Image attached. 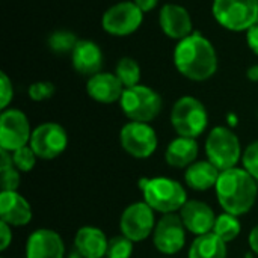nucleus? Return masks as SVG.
Returning a JSON list of instances; mask_svg holds the SVG:
<instances>
[{
	"instance_id": "1",
	"label": "nucleus",
	"mask_w": 258,
	"mask_h": 258,
	"mask_svg": "<svg viewBox=\"0 0 258 258\" xmlns=\"http://www.w3.org/2000/svg\"><path fill=\"white\" fill-rule=\"evenodd\" d=\"M174 63L181 76L194 82H204L218 71V53L213 44L200 32H192L178 41Z\"/></svg>"
},
{
	"instance_id": "2",
	"label": "nucleus",
	"mask_w": 258,
	"mask_h": 258,
	"mask_svg": "<svg viewBox=\"0 0 258 258\" xmlns=\"http://www.w3.org/2000/svg\"><path fill=\"white\" fill-rule=\"evenodd\" d=\"M215 190L218 203L225 213L243 216L255 206L258 183L243 166H236L221 172Z\"/></svg>"
},
{
	"instance_id": "3",
	"label": "nucleus",
	"mask_w": 258,
	"mask_h": 258,
	"mask_svg": "<svg viewBox=\"0 0 258 258\" xmlns=\"http://www.w3.org/2000/svg\"><path fill=\"white\" fill-rule=\"evenodd\" d=\"M139 189L145 201L156 213H177L187 203V192L180 181L169 177L141 178Z\"/></svg>"
},
{
	"instance_id": "4",
	"label": "nucleus",
	"mask_w": 258,
	"mask_h": 258,
	"mask_svg": "<svg viewBox=\"0 0 258 258\" xmlns=\"http://www.w3.org/2000/svg\"><path fill=\"white\" fill-rule=\"evenodd\" d=\"M206 156L221 172L236 168L242 160V145L231 127L218 125L212 128L206 139Z\"/></svg>"
},
{
	"instance_id": "5",
	"label": "nucleus",
	"mask_w": 258,
	"mask_h": 258,
	"mask_svg": "<svg viewBox=\"0 0 258 258\" xmlns=\"http://www.w3.org/2000/svg\"><path fill=\"white\" fill-rule=\"evenodd\" d=\"M171 124L178 136L197 139L209 125V112L198 98L184 95L172 106Z\"/></svg>"
},
{
	"instance_id": "6",
	"label": "nucleus",
	"mask_w": 258,
	"mask_h": 258,
	"mask_svg": "<svg viewBox=\"0 0 258 258\" xmlns=\"http://www.w3.org/2000/svg\"><path fill=\"white\" fill-rule=\"evenodd\" d=\"M119 104L124 115L130 121L148 124L154 121L163 109V100L160 94L141 83L133 88H125Z\"/></svg>"
},
{
	"instance_id": "7",
	"label": "nucleus",
	"mask_w": 258,
	"mask_h": 258,
	"mask_svg": "<svg viewBox=\"0 0 258 258\" xmlns=\"http://www.w3.org/2000/svg\"><path fill=\"white\" fill-rule=\"evenodd\" d=\"M212 12L222 27L248 30L258 23V0H213Z\"/></svg>"
},
{
	"instance_id": "8",
	"label": "nucleus",
	"mask_w": 258,
	"mask_h": 258,
	"mask_svg": "<svg viewBox=\"0 0 258 258\" xmlns=\"http://www.w3.org/2000/svg\"><path fill=\"white\" fill-rule=\"evenodd\" d=\"M119 144L128 156L135 159H148L156 153L159 138L148 122L128 121L119 132Z\"/></svg>"
},
{
	"instance_id": "9",
	"label": "nucleus",
	"mask_w": 258,
	"mask_h": 258,
	"mask_svg": "<svg viewBox=\"0 0 258 258\" xmlns=\"http://www.w3.org/2000/svg\"><path fill=\"white\" fill-rule=\"evenodd\" d=\"M156 224V212L145 201H138L127 206L119 218L121 234L133 243L144 242L153 236Z\"/></svg>"
},
{
	"instance_id": "10",
	"label": "nucleus",
	"mask_w": 258,
	"mask_h": 258,
	"mask_svg": "<svg viewBox=\"0 0 258 258\" xmlns=\"http://www.w3.org/2000/svg\"><path fill=\"white\" fill-rule=\"evenodd\" d=\"M30 122L20 109L8 107L0 115V148L14 153L30 142Z\"/></svg>"
},
{
	"instance_id": "11",
	"label": "nucleus",
	"mask_w": 258,
	"mask_h": 258,
	"mask_svg": "<svg viewBox=\"0 0 258 258\" xmlns=\"http://www.w3.org/2000/svg\"><path fill=\"white\" fill-rule=\"evenodd\" d=\"M187 230L177 213L162 215L157 221L156 228L153 231V243L154 248L166 257H172L178 254L186 245Z\"/></svg>"
},
{
	"instance_id": "12",
	"label": "nucleus",
	"mask_w": 258,
	"mask_h": 258,
	"mask_svg": "<svg viewBox=\"0 0 258 258\" xmlns=\"http://www.w3.org/2000/svg\"><path fill=\"white\" fill-rule=\"evenodd\" d=\"M29 147L38 159L53 160L59 157L68 147L67 130L57 122H42L33 128Z\"/></svg>"
},
{
	"instance_id": "13",
	"label": "nucleus",
	"mask_w": 258,
	"mask_h": 258,
	"mask_svg": "<svg viewBox=\"0 0 258 258\" xmlns=\"http://www.w3.org/2000/svg\"><path fill=\"white\" fill-rule=\"evenodd\" d=\"M144 20V12L135 2H119L110 6L101 18L104 32L113 36H127L135 33Z\"/></svg>"
},
{
	"instance_id": "14",
	"label": "nucleus",
	"mask_w": 258,
	"mask_h": 258,
	"mask_svg": "<svg viewBox=\"0 0 258 258\" xmlns=\"http://www.w3.org/2000/svg\"><path fill=\"white\" fill-rule=\"evenodd\" d=\"M26 258H65V243L59 233L38 228L27 237Z\"/></svg>"
},
{
	"instance_id": "15",
	"label": "nucleus",
	"mask_w": 258,
	"mask_h": 258,
	"mask_svg": "<svg viewBox=\"0 0 258 258\" xmlns=\"http://www.w3.org/2000/svg\"><path fill=\"white\" fill-rule=\"evenodd\" d=\"M180 218L186 230L197 237L212 233L218 216L215 210L204 201L187 200V203L180 210Z\"/></svg>"
},
{
	"instance_id": "16",
	"label": "nucleus",
	"mask_w": 258,
	"mask_h": 258,
	"mask_svg": "<svg viewBox=\"0 0 258 258\" xmlns=\"http://www.w3.org/2000/svg\"><path fill=\"white\" fill-rule=\"evenodd\" d=\"M159 23L163 33L172 39L181 41L194 32L190 14L181 5L168 3L160 9Z\"/></svg>"
},
{
	"instance_id": "17",
	"label": "nucleus",
	"mask_w": 258,
	"mask_h": 258,
	"mask_svg": "<svg viewBox=\"0 0 258 258\" xmlns=\"http://www.w3.org/2000/svg\"><path fill=\"white\" fill-rule=\"evenodd\" d=\"M32 218V206L18 190L0 192V221L14 228L29 225Z\"/></svg>"
},
{
	"instance_id": "18",
	"label": "nucleus",
	"mask_w": 258,
	"mask_h": 258,
	"mask_svg": "<svg viewBox=\"0 0 258 258\" xmlns=\"http://www.w3.org/2000/svg\"><path fill=\"white\" fill-rule=\"evenodd\" d=\"M124 85L116 77V74L112 73H97L89 77L86 83V92L88 95L103 104H112L121 100L124 92Z\"/></svg>"
},
{
	"instance_id": "19",
	"label": "nucleus",
	"mask_w": 258,
	"mask_h": 258,
	"mask_svg": "<svg viewBox=\"0 0 258 258\" xmlns=\"http://www.w3.org/2000/svg\"><path fill=\"white\" fill-rule=\"evenodd\" d=\"M71 62L74 70L82 76H94L101 73L103 51L98 44L89 39H79L71 51Z\"/></svg>"
},
{
	"instance_id": "20",
	"label": "nucleus",
	"mask_w": 258,
	"mask_h": 258,
	"mask_svg": "<svg viewBox=\"0 0 258 258\" xmlns=\"http://www.w3.org/2000/svg\"><path fill=\"white\" fill-rule=\"evenodd\" d=\"M109 239L103 230L85 225L77 230L74 236V249H77L85 258H106Z\"/></svg>"
},
{
	"instance_id": "21",
	"label": "nucleus",
	"mask_w": 258,
	"mask_h": 258,
	"mask_svg": "<svg viewBox=\"0 0 258 258\" xmlns=\"http://www.w3.org/2000/svg\"><path fill=\"white\" fill-rule=\"evenodd\" d=\"M200 147L197 139L178 136L172 139L165 150V162L175 169H186L197 162Z\"/></svg>"
},
{
	"instance_id": "22",
	"label": "nucleus",
	"mask_w": 258,
	"mask_h": 258,
	"mask_svg": "<svg viewBox=\"0 0 258 258\" xmlns=\"http://www.w3.org/2000/svg\"><path fill=\"white\" fill-rule=\"evenodd\" d=\"M221 171L209 160H197L184 172V183L192 190L206 192L216 186Z\"/></svg>"
},
{
	"instance_id": "23",
	"label": "nucleus",
	"mask_w": 258,
	"mask_h": 258,
	"mask_svg": "<svg viewBox=\"0 0 258 258\" xmlns=\"http://www.w3.org/2000/svg\"><path fill=\"white\" fill-rule=\"evenodd\" d=\"M227 243L213 233L197 236L187 251V258H227Z\"/></svg>"
},
{
	"instance_id": "24",
	"label": "nucleus",
	"mask_w": 258,
	"mask_h": 258,
	"mask_svg": "<svg viewBox=\"0 0 258 258\" xmlns=\"http://www.w3.org/2000/svg\"><path fill=\"white\" fill-rule=\"evenodd\" d=\"M240 231H242V224L239 221V216H234V215L224 212V213L218 215L212 233L216 234L225 243H230L239 237Z\"/></svg>"
},
{
	"instance_id": "25",
	"label": "nucleus",
	"mask_w": 258,
	"mask_h": 258,
	"mask_svg": "<svg viewBox=\"0 0 258 258\" xmlns=\"http://www.w3.org/2000/svg\"><path fill=\"white\" fill-rule=\"evenodd\" d=\"M116 77L121 80L124 88H133L141 82V67L133 57H121L115 68Z\"/></svg>"
},
{
	"instance_id": "26",
	"label": "nucleus",
	"mask_w": 258,
	"mask_h": 258,
	"mask_svg": "<svg viewBox=\"0 0 258 258\" xmlns=\"http://www.w3.org/2000/svg\"><path fill=\"white\" fill-rule=\"evenodd\" d=\"M77 42V36L70 30H56L48 36V47L56 53L73 51Z\"/></svg>"
},
{
	"instance_id": "27",
	"label": "nucleus",
	"mask_w": 258,
	"mask_h": 258,
	"mask_svg": "<svg viewBox=\"0 0 258 258\" xmlns=\"http://www.w3.org/2000/svg\"><path fill=\"white\" fill-rule=\"evenodd\" d=\"M135 251V243L125 236L119 234L109 240L106 258H132Z\"/></svg>"
},
{
	"instance_id": "28",
	"label": "nucleus",
	"mask_w": 258,
	"mask_h": 258,
	"mask_svg": "<svg viewBox=\"0 0 258 258\" xmlns=\"http://www.w3.org/2000/svg\"><path fill=\"white\" fill-rule=\"evenodd\" d=\"M36 154L33 153V150L26 145L17 151L12 153V162H14V166L20 171V172H30L35 165H36Z\"/></svg>"
},
{
	"instance_id": "29",
	"label": "nucleus",
	"mask_w": 258,
	"mask_h": 258,
	"mask_svg": "<svg viewBox=\"0 0 258 258\" xmlns=\"http://www.w3.org/2000/svg\"><path fill=\"white\" fill-rule=\"evenodd\" d=\"M20 171L12 165V166H3L0 168V178H2V192H12L18 190L21 177Z\"/></svg>"
},
{
	"instance_id": "30",
	"label": "nucleus",
	"mask_w": 258,
	"mask_h": 258,
	"mask_svg": "<svg viewBox=\"0 0 258 258\" xmlns=\"http://www.w3.org/2000/svg\"><path fill=\"white\" fill-rule=\"evenodd\" d=\"M242 166L257 180L258 183V139L254 141V142H251L243 150Z\"/></svg>"
},
{
	"instance_id": "31",
	"label": "nucleus",
	"mask_w": 258,
	"mask_h": 258,
	"mask_svg": "<svg viewBox=\"0 0 258 258\" xmlns=\"http://www.w3.org/2000/svg\"><path fill=\"white\" fill-rule=\"evenodd\" d=\"M56 88L51 82H35L29 86L27 89V94H29V98L32 101H45L48 98L53 97Z\"/></svg>"
},
{
	"instance_id": "32",
	"label": "nucleus",
	"mask_w": 258,
	"mask_h": 258,
	"mask_svg": "<svg viewBox=\"0 0 258 258\" xmlns=\"http://www.w3.org/2000/svg\"><path fill=\"white\" fill-rule=\"evenodd\" d=\"M14 98V86L11 79L6 76L5 71L0 73V107L2 110L8 109L9 103Z\"/></svg>"
},
{
	"instance_id": "33",
	"label": "nucleus",
	"mask_w": 258,
	"mask_h": 258,
	"mask_svg": "<svg viewBox=\"0 0 258 258\" xmlns=\"http://www.w3.org/2000/svg\"><path fill=\"white\" fill-rule=\"evenodd\" d=\"M12 243V227L0 221V251H6Z\"/></svg>"
},
{
	"instance_id": "34",
	"label": "nucleus",
	"mask_w": 258,
	"mask_h": 258,
	"mask_svg": "<svg viewBox=\"0 0 258 258\" xmlns=\"http://www.w3.org/2000/svg\"><path fill=\"white\" fill-rule=\"evenodd\" d=\"M246 42L248 47L258 56V23L246 30Z\"/></svg>"
},
{
	"instance_id": "35",
	"label": "nucleus",
	"mask_w": 258,
	"mask_h": 258,
	"mask_svg": "<svg viewBox=\"0 0 258 258\" xmlns=\"http://www.w3.org/2000/svg\"><path fill=\"white\" fill-rule=\"evenodd\" d=\"M133 2L136 3V6H138L144 14L151 12V11L157 6V3H159V0H133Z\"/></svg>"
},
{
	"instance_id": "36",
	"label": "nucleus",
	"mask_w": 258,
	"mask_h": 258,
	"mask_svg": "<svg viewBox=\"0 0 258 258\" xmlns=\"http://www.w3.org/2000/svg\"><path fill=\"white\" fill-rule=\"evenodd\" d=\"M248 243H249L251 252L258 255V224L251 230V233L248 236Z\"/></svg>"
},
{
	"instance_id": "37",
	"label": "nucleus",
	"mask_w": 258,
	"mask_h": 258,
	"mask_svg": "<svg viewBox=\"0 0 258 258\" xmlns=\"http://www.w3.org/2000/svg\"><path fill=\"white\" fill-rule=\"evenodd\" d=\"M246 76L251 82H258V65H252L248 68L246 71Z\"/></svg>"
},
{
	"instance_id": "38",
	"label": "nucleus",
	"mask_w": 258,
	"mask_h": 258,
	"mask_svg": "<svg viewBox=\"0 0 258 258\" xmlns=\"http://www.w3.org/2000/svg\"><path fill=\"white\" fill-rule=\"evenodd\" d=\"M227 121H228V125H230V127H236V125H237V116H236L234 113H230V115L227 116Z\"/></svg>"
},
{
	"instance_id": "39",
	"label": "nucleus",
	"mask_w": 258,
	"mask_h": 258,
	"mask_svg": "<svg viewBox=\"0 0 258 258\" xmlns=\"http://www.w3.org/2000/svg\"><path fill=\"white\" fill-rule=\"evenodd\" d=\"M67 258H85L77 249H73L71 252H68V255H67Z\"/></svg>"
},
{
	"instance_id": "40",
	"label": "nucleus",
	"mask_w": 258,
	"mask_h": 258,
	"mask_svg": "<svg viewBox=\"0 0 258 258\" xmlns=\"http://www.w3.org/2000/svg\"><path fill=\"white\" fill-rule=\"evenodd\" d=\"M0 258H6V257H0Z\"/></svg>"
},
{
	"instance_id": "41",
	"label": "nucleus",
	"mask_w": 258,
	"mask_h": 258,
	"mask_svg": "<svg viewBox=\"0 0 258 258\" xmlns=\"http://www.w3.org/2000/svg\"><path fill=\"white\" fill-rule=\"evenodd\" d=\"M168 258H169V257H168Z\"/></svg>"
}]
</instances>
